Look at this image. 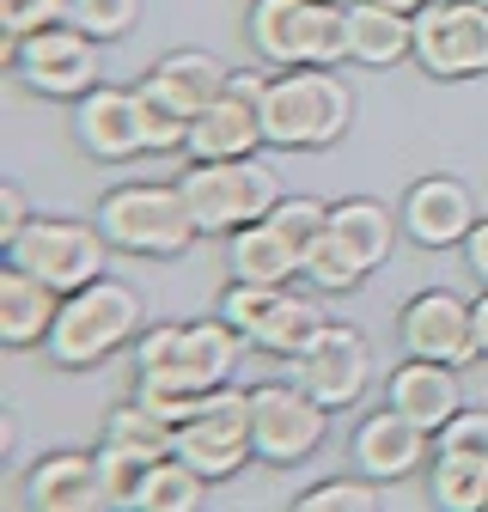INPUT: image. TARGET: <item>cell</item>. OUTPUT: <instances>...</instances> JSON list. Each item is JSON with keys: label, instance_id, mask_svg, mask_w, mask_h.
Masks as SVG:
<instances>
[{"label": "cell", "instance_id": "d6a6232c", "mask_svg": "<svg viewBox=\"0 0 488 512\" xmlns=\"http://www.w3.org/2000/svg\"><path fill=\"white\" fill-rule=\"evenodd\" d=\"M269 220H275V226L293 238V250L305 256V250L318 244V232L330 226V208H324V202H312V196H281V202L269 208Z\"/></svg>", "mask_w": 488, "mask_h": 512}, {"label": "cell", "instance_id": "6da1fadb", "mask_svg": "<svg viewBox=\"0 0 488 512\" xmlns=\"http://www.w3.org/2000/svg\"><path fill=\"white\" fill-rule=\"evenodd\" d=\"M244 336L226 317H202V324H153L147 336H135V397L165 415L171 427H183L208 391L232 378Z\"/></svg>", "mask_w": 488, "mask_h": 512}, {"label": "cell", "instance_id": "f1b7e54d", "mask_svg": "<svg viewBox=\"0 0 488 512\" xmlns=\"http://www.w3.org/2000/svg\"><path fill=\"white\" fill-rule=\"evenodd\" d=\"M427 488H434V500L446 512H476L488 506V470L482 464H464V458H434V476H427Z\"/></svg>", "mask_w": 488, "mask_h": 512}, {"label": "cell", "instance_id": "ffe728a7", "mask_svg": "<svg viewBox=\"0 0 488 512\" xmlns=\"http://www.w3.org/2000/svg\"><path fill=\"white\" fill-rule=\"evenodd\" d=\"M391 409H403L409 421H421L427 433H440L458 409H464V391H458V372L446 360H415L391 372Z\"/></svg>", "mask_w": 488, "mask_h": 512}, {"label": "cell", "instance_id": "7402d4cb", "mask_svg": "<svg viewBox=\"0 0 488 512\" xmlns=\"http://www.w3.org/2000/svg\"><path fill=\"white\" fill-rule=\"evenodd\" d=\"M226 263H232V281H263V287H287L293 275H305V256L293 250V238L275 220L238 226L226 244Z\"/></svg>", "mask_w": 488, "mask_h": 512}, {"label": "cell", "instance_id": "5b68a950", "mask_svg": "<svg viewBox=\"0 0 488 512\" xmlns=\"http://www.w3.org/2000/svg\"><path fill=\"white\" fill-rule=\"evenodd\" d=\"M98 226L116 250H135V256H177L202 232L177 183H122V189H110L98 202Z\"/></svg>", "mask_w": 488, "mask_h": 512}, {"label": "cell", "instance_id": "74e56055", "mask_svg": "<svg viewBox=\"0 0 488 512\" xmlns=\"http://www.w3.org/2000/svg\"><path fill=\"white\" fill-rule=\"evenodd\" d=\"M464 256H470L476 281L488 287V220H476V226H470V238H464Z\"/></svg>", "mask_w": 488, "mask_h": 512}, {"label": "cell", "instance_id": "d590c367", "mask_svg": "<svg viewBox=\"0 0 488 512\" xmlns=\"http://www.w3.org/2000/svg\"><path fill=\"white\" fill-rule=\"evenodd\" d=\"M299 506H305V512H318V506L373 512V506H379V482H373V476H366V482H348V476H336V482H318V488H305V494H299Z\"/></svg>", "mask_w": 488, "mask_h": 512}, {"label": "cell", "instance_id": "484cf974", "mask_svg": "<svg viewBox=\"0 0 488 512\" xmlns=\"http://www.w3.org/2000/svg\"><path fill=\"white\" fill-rule=\"evenodd\" d=\"M202 494H208V476L171 452V458H159V464L147 470L135 506H141V512H190V506H202Z\"/></svg>", "mask_w": 488, "mask_h": 512}, {"label": "cell", "instance_id": "cb8c5ba5", "mask_svg": "<svg viewBox=\"0 0 488 512\" xmlns=\"http://www.w3.org/2000/svg\"><path fill=\"white\" fill-rule=\"evenodd\" d=\"M330 226L348 238V250L360 256L366 269H379L385 256H391V244H397V226H403V220H391V208H385V202L354 196V202H336V208H330Z\"/></svg>", "mask_w": 488, "mask_h": 512}, {"label": "cell", "instance_id": "f35d334b", "mask_svg": "<svg viewBox=\"0 0 488 512\" xmlns=\"http://www.w3.org/2000/svg\"><path fill=\"white\" fill-rule=\"evenodd\" d=\"M470 311H476V348H482V360H488V293H482Z\"/></svg>", "mask_w": 488, "mask_h": 512}, {"label": "cell", "instance_id": "8fae6325", "mask_svg": "<svg viewBox=\"0 0 488 512\" xmlns=\"http://www.w3.org/2000/svg\"><path fill=\"white\" fill-rule=\"evenodd\" d=\"M13 74L43 92V98H86L98 86V37H86L80 25H49L25 43H7Z\"/></svg>", "mask_w": 488, "mask_h": 512}, {"label": "cell", "instance_id": "3957f363", "mask_svg": "<svg viewBox=\"0 0 488 512\" xmlns=\"http://www.w3.org/2000/svg\"><path fill=\"white\" fill-rule=\"evenodd\" d=\"M129 336H141V293L129 281L98 275V281H86L61 299V317L49 330V354H55V366H98Z\"/></svg>", "mask_w": 488, "mask_h": 512}, {"label": "cell", "instance_id": "2e32d148", "mask_svg": "<svg viewBox=\"0 0 488 512\" xmlns=\"http://www.w3.org/2000/svg\"><path fill=\"white\" fill-rule=\"evenodd\" d=\"M403 232L427 250H446V244H464L470 226H476V196L470 183L458 177H421L409 196H403Z\"/></svg>", "mask_w": 488, "mask_h": 512}, {"label": "cell", "instance_id": "1f68e13d", "mask_svg": "<svg viewBox=\"0 0 488 512\" xmlns=\"http://www.w3.org/2000/svg\"><path fill=\"white\" fill-rule=\"evenodd\" d=\"M135 104H141V141H147V153H171V147L190 141V116H177L159 92L135 86Z\"/></svg>", "mask_w": 488, "mask_h": 512}, {"label": "cell", "instance_id": "60d3db41", "mask_svg": "<svg viewBox=\"0 0 488 512\" xmlns=\"http://www.w3.org/2000/svg\"><path fill=\"white\" fill-rule=\"evenodd\" d=\"M482 7H488V0H482Z\"/></svg>", "mask_w": 488, "mask_h": 512}, {"label": "cell", "instance_id": "9a60e30c", "mask_svg": "<svg viewBox=\"0 0 488 512\" xmlns=\"http://www.w3.org/2000/svg\"><path fill=\"white\" fill-rule=\"evenodd\" d=\"M427 433L421 421H409L403 409H379V415H366L360 427H354V464H360V476H373V482H403V476H415L421 464H427Z\"/></svg>", "mask_w": 488, "mask_h": 512}, {"label": "cell", "instance_id": "7a4b0ae2", "mask_svg": "<svg viewBox=\"0 0 488 512\" xmlns=\"http://www.w3.org/2000/svg\"><path fill=\"white\" fill-rule=\"evenodd\" d=\"M257 110H263L269 147H336L348 135L354 98L330 68H281L263 86Z\"/></svg>", "mask_w": 488, "mask_h": 512}, {"label": "cell", "instance_id": "7c38bea8", "mask_svg": "<svg viewBox=\"0 0 488 512\" xmlns=\"http://www.w3.org/2000/svg\"><path fill=\"white\" fill-rule=\"evenodd\" d=\"M293 378L324 409H348V403H360L366 378H373V348H366V336L354 324H330V317H324L318 336L293 354Z\"/></svg>", "mask_w": 488, "mask_h": 512}, {"label": "cell", "instance_id": "9c48e42d", "mask_svg": "<svg viewBox=\"0 0 488 512\" xmlns=\"http://www.w3.org/2000/svg\"><path fill=\"white\" fill-rule=\"evenodd\" d=\"M415 61L434 80L488 74V7L482 0H427L415 13Z\"/></svg>", "mask_w": 488, "mask_h": 512}, {"label": "cell", "instance_id": "277c9868", "mask_svg": "<svg viewBox=\"0 0 488 512\" xmlns=\"http://www.w3.org/2000/svg\"><path fill=\"white\" fill-rule=\"evenodd\" d=\"M183 202H190L202 232H238L251 220H269V208L281 202V177L251 153V159H196L177 177Z\"/></svg>", "mask_w": 488, "mask_h": 512}, {"label": "cell", "instance_id": "d6986e66", "mask_svg": "<svg viewBox=\"0 0 488 512\" xmlns=\"http://www.w3.org/2000/svg\"><path fill=\"white\" fill-rule=\"evenodd\" d=\"M61 287L37 281L31 269L7 263V275H0V342L7 348H31V342H49L55 317H61Z\"/></svg>", "mask_w": 488, "mask_h": 512}, {"label": "cell", "instance_id": "ab89813d", "mask_svg": "<svg viewBox=\"0 0 488 512\" xmlns=\"http://www.w3.org/2000/svg\"><path fill=\"white\" fill-rule=\"evenodd\" d=\"M379 7H397V13H421L427 0H379Z\"/></svg>", "mask_w": 488, "mask_h": 512}, {"label": "cell", "instance_id": "836d02e7", "mask_svg": "<svg viewBox=\"0 0 488 512\" xmlns=\"http://www.w3.org/2000/svg\"><path fill=\"white\" fill-rule=\"evenodd\" d=\"M49 25H68V0H0V31H7V43H25Z\"/></svg>", "mask_w": 488, "mask_h": 512}, {"label": "cell", "instance_id": "44dd1931", "mask_svg": "<svg viewBox=\"0 0 488 512\" xmlns=\"http://www.w3.org/2000/svg\"><path fill=\"white\" fill-rule=\"evenodd\" d=\"M141 86H147V92H159L177 116H190V122H196V116H202V110L232 86V74L220 68L208 49H171V55L159 61V68H153Z\"/></svg>", "mask_w": 488, "mask_h": 512}, {"label": "cell", "instance_id": "52a82bcc", "mask_svg": "<svg viewBox=\"0 0 488 512\" xmlns=\"http://www.w3.org/2000/svg\"><path fill=\"white\" fill-rule=\"evenodd\" d=\"M177 458L196 464L208 482L220 476H238L244 464L257 458V427H251V391H232V384H220V391L202 397V409L177 427Z\"/></svg>", "mask_w": 488, "mask_h": 512}, {"label": "cell", "instance_id": "e0dca14e", "mask_svg": "<svg viewBox=\"0 0 488 512\" xmlns=\"http://www.w3.org/2000/svg\"><path fill=\"white\" fill-rule=\"evenodd\" d=\"M74 141H80L92 159H110V165L147 153L135 92H122V86H92V92L80 98V110H74Z\"/></svg>", "mask_w": 488, "mask_h": 512}, {"label": "cell", "instance_id": "8992f818", "mask_svg": "<svg viewBox=\"0 0 488 512\" xmlns=\"http://www.w3.org/2000/svg\"><path fill=\"white\" fill-rule=\"evenodd\" d=\"M110 250L116 244L104 238V226H86V220H31L19 238H7V263L31 269L37 281H49L61 293H74V287L104 275Z\"/></svg>", "mask_w": 488, "mask_h": 512}, {"label": "cell", "instance_id": "4316f807", "mask_svg": "<svg viewBox=\"0 0 488 512\" xmlns=\"http://www.w3.org/2000/svg\"><path fill=\"white\" fill-rule=\"evenodd\" d=\"M104 439L129 445V452H141V458H153V464L177 452V427H171L165 415H153L141 397H135V403H122V409H110V421H104Z\"/></svg>", "mask_w": 488, "mask_h": 512}, {"label": "cell", "instance_id": "4fadbf2b", "mask_svg": "<svg viewBox=\"0 0 488 512\" xmlns=\"http://www.w3.org/2000/svg\"><path fill=\"white\" fill-rule=\"evenodd\" d=\"M263 74H232V86L190 122V141H183V153L190 159H251L257 147H269L263 135Z\"/></svg>", "mask_w": 488, "mask_h": 512}, {"label": "cell", "instance_id": "f546056e", "mask_svg": "<svg viewBox=\"0 0 488 512\" xmlns=\"http://www.w3.org/2000/svg\"><path fill=\"white\" fill-rule=\"evenodd\" d=\"M147 470H153V458L129 452V445H116V439L98 445V476H104V500H110V506H135Z\"/></svg>", "mask_w": 488, "mask_h": 512}, {"label": "cell", "instance_id": "4dcf8cb0", "mask_svg": "<svg viewBox=\"0 0 488 512\" xmlns=\"http://www.w3.org/2000/svg\"><path fill=\"white\" fill-rule=\"evenodd\" d=\"M141 19V0H68V25H80L86 37L110 43V37H129Z\"/></svg>", "mask_w": 488, "mask_h": 512}, {"label": "cell", "instance_id": "8d00e7d4", "mask_svg": "<svg viewBox=\"0 0 488 512\" xmlns=\"http://www.w3.org/2000/svg\"><path fill=\"white\" fill-rule=\"evenodd\" d=\"M31 226V214H25V189L19 183H0V238H19Z\"/></svg>", "mask_w": 488, "mask_h": 512}, {"label": "cell", "instance_id": "30bf717a", "mask_svg": "<svg viewBox=\"0 0 488 512\" xmlns=\"http://www.w3.org/2000/svg\"><path fill=\"white\" fill-rule=\"evenodd\" d=\"M251 427H257V458L263 464H299L312 458L324 433H330V409L305 391V384H257L251 391Z\"/></svg>", "mask_w": 488, "mask_h": 512}, {"label": "cell", "instance_id": "d4e9b609", "mask_svg": "<svg viewBox=\"0 0 488 512\" xmlns=\"http://www.w3.org/2000/svg\"><path fill=\"white\" fill-rule=\"evenodd\" d=\"M299 31H305V0H257L251 7V43L269 68H299Z\"/></svg>", "mask_w": 488, "mask_h": 512}, {"label": "cell", "instance_id": "5bb4252c", "mask_svg": "<svg viewBox=\"0 0 488 512\" xmlns=\"http://www.w3.org/2000/svg\"><path fill=\"white\" fill-rule=\"evenodd\" d=\"M397 336H403V348L415 360H446V366L482 360V348H476V311L458 293H446V287L415 293L403 305V317H397Z\"/></svg>", "mask_w": 488, "mask_h": 512}, {"label": "cell", "instance_id": "ac0fdd59", "mask_svg": "<svg viewBox=\"0 0 488 512\" xmlns=\"http://www.w3.org/2000/svg\"><path fill=\"white\" fill-rule=\"evenodd\" d=\"M25 500H31V512H92V506H110L98 458H86V452L37 458L31 476H25Z\"/></svg>", "mask_w": 488, "mask_h": 512}, {"label": "cell", "instance_id": "ba28073f", "mask_svg": "<svg viewBox=\"0 0 488 512\" xmlns=\"http://www.w3.org/2000/svg\"><path fill=\"white\" fill-rule=\"evenodd\" d=\"M220 317L263 354H281L293 360L305 342L318 336L324 311L305 299V293H287V287H263V281H232L226 299H220Z\"/></svg>", "mask_w": 488, "mask_h": 512}, {"label": "cell", "instance_id": "83f0119b", "mask_svg": "<svg viewBox=\"0 0 488 512\" xmlns=\"http://www.w3.org/2000/svg\"><path fill=\"white\" fill-rule=\"evenodd\" d=\"M366 275H373V269H366L360 256L348 250V238H342L336 226H324V232H318V244L305 250V281H312L318 293H354Z\"/></svg>", "mask_w": 488, "mask_h": 512}, {"label": "cell", "instance_id": "e575fe53", "mask_svg": "<svg viewBox=\"0 0 488 512\" xmlns=\"http://www.w3.org/2000/svg\"><path fill=\"white\" fill-rule=\"evenodd\" d=\"M440 452L488 470V409H458V415L440 427Z\"/></svg>", "mask_w": 488, "mask_h": 512}, {"label": "cell", "instance_id": "603a6c76", "mask_svg": "<svg viewBox=\"0 0 488 512\" xmlns=\"http://www.w3.org/2000/svg\"><path fill=\"white\" fill-rule=\"evenodd\" d=\"M403 55H415V13L379 7V0H354L348 7V61L391 68Z\"/></svg>", "mask_w": 488, "mask_h": 512}]
</instances>
